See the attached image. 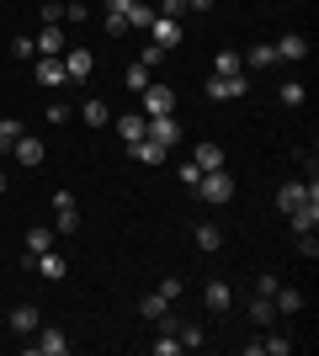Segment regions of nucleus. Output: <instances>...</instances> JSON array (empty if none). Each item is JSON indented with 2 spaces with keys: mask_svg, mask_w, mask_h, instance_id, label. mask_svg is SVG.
I'll return each mask as SVG.
<instances>
[{
  "mask_svg": "<svg viewBox=\"0 0 319 356\" xmlns=\"http://www.w3.org/2000/svg\"><path fill=\"white\" fill-rule=\"evenodd\" d=\"M213 74H245V59L234 48H218V59H213Z\"/></svg>",
  "mask_w": 319,
  "mask_h": 356,
  "instance_id": "nucleus-24",
  "label": "nucleus"
},
{
  "mask_svg": "<svg viewBox=\"0 0 319 356\" xmlns=\"http://www.w3.org/2000/svg\"><path fill=\"white\" fill-rule=\"evenodd\" d=\"M277 96H282L288 106H304V80H282V86H277Z\"/></svg>",
  "mask_w": 319,
  "mask_h": 356,
  "instance_id": "nucleus-33",
  "label": "nucleus"
},
{
  "mask_svg": "<svg viewBox=\"0 0 319 356\" xmlns=\"http://www.w3.org/2000/svg\"><path fill=\"white\" fill-rule=\"evenodd\" d=\"M0 192H6V170H0Z\"/></svg>",
  "mask_w": 319,
  "mask_h": 356,
  "instance_id": "nucleus-48",
  "label": "nucleus"
},
{
  "mask_svg": "<svg viewBox=\"0 0 319 356\" xmlns=\"http://www.w3.org/2000/svg\"><path fill=\"white\" fill-rule=\"evenodd\" d=\"M245 351H250V356H261V351H272V356H288V351H293V335H266V341H250Z\"/></svg>",
  "mask_w": 319,
  "mask_h": 356,
  "instance_id": "nucleus-20",
  "label": "nucleus"
},
{
  "mask_svg": "<svg viewBox=\"0 0 319 356\" xmlns=\"http://www.w3.org/2000/svg\"><path fill=\"white\" fill-rule=\"evenodd\" d=\"M149 74H154V70H144V64L133 59V64H128V90H133V96H138V90L149 86Z\"/></svg>",
  "mask_w": 319,
  "mask_h": 356,
  "instance_id": "nucleus-34",
  "label": "nucleus"
},
{
  "mask_svg": "<svg viewBox=\"0 0 319 356\" xmlns=\"http://www.w3.org/2000/svg\"><path fill=\"white\" fill-rule=\"evenodd\" d=\"M149 351H154V356H176V351H181V341H176V330H160V335L149 341Z\"/></svg>",
  "mask_w": 319,
  "mask_h": 356,
  "instance_id": "nucleus-30",
  "label": "nucleus"
},
{
  "mask_svg": "<svg viewBox=\"0 0 319 356\" xmlns=\"http://www.w3.org/2000/svg\"><path fill=\"white\" fill-rule=\"evenodd\" d=\"M154 293H160V298H165V303H176V298H181V282H176V277H165V282H160V287H154Z\"/></svg>",
  "mask_w": 319,
  "mask_h": 356,
  "instance_id": "nucleus-41",
  "label": "nucleus"
},
{
  "mask_svg": "<svg viewBox=\"0 0 319 356\" xmlns=\"http://www.w3.org/2000/svg\"><path fill=\"white\" fill-rule=\"evenodd\" d=\"M128 154H133L138 165H165L170 149H165V144H154V138H138V144H128Z\"/></svg>",
  "mask_w": 319,
  "mask_h": 356,
  "instance_id": "nucleus-13",
  "label": "nucleus"
},
{
  "mask_svg": "<svg viewBox=\"0 0 319 356\" xmlns=\"http://www.w3.org/2000/svg\"><path fill=\"white\" fill-rule=\"evenodd\" d=\"M197 176H202L197 160H186V165H181V186H197Z\"/></svg>",
  "mask_w": 319,
  "mask_h": 356,
  "instance_id": "nucleus-45",
  "label": "nucleus"
},
{
  "mask_svg": "<svg viewBox=\"0 0 319 356\" xmlns=\"http://www.w3.org/2000/svg\"><path fill=\"white\" fill-rule=\"evenodd\" d=\"M149 22H154V6L133 0V11H128V32H149Z\"/></svg>",
  "mask_w": 319,
  "mask_h": 356,
  "instance_id": "nucleus-27",
  "label": "nucleus"
},
{
  "mask_svg": "<svg viewBox=\"0 0 319 356\" xmlns=\"http://www.w3.org/2000/svg\"><path fill=\"white\" fill-rule=\"evenodd\" d=\"M64 22H85V6H80V0H64Z\"/></svg>",
  "mask_w": 319,
  "mask_h": 356,
  "instance_id": "nucleus-43",
  "label": "nucleus"
},
{
  "mask_svg": "<svg viewBox=\"0 0 319 356\" xmlns=\"http://www.w3.org/2000/svg\"><path fill=\"white\" fill-rule=\"evenodd\" d=\"M22 134H27V128H22L16 118H0V154H11V144H16Z\"/></svg>",
  "mask_w": 319,
  "mask_h": 356,
  "instance_id": "nucleus-28",
  "label": "nucleus"
},
{
  "mask_svg": "<svg viewBox=\"0 0 319 356\" xmlns=\"http://www.w3.org/2000/svg\"><path fill=\"white\" fill-rule=\"evenodd\" d=\"M250 319H256V325H272V319H277V303H272L266 293H256V303H250Z\"/></svg>",
  "mask_w": 319,
  "mask_h": 356,
  "instance_id": "nucleus-29",
  "label": "nucleus"
},
{
  "mask_svg": "<svg viewBox=\"0 0 319 356\" xmlns=\"http://www.w3.org/2000/svg\"><path fill=\"white\" fill-rule=\"evenodd\" d=\"M245 64H250V70H272V64H277V48L272 43H256L250 54H245Z\"/></svg>",
  "mask_w": 319,
  "mask_h": 356,
  "instance_id": "nucleus-25",
  "label": "nucleus"
},
{
  "mask_svg": "<svg viewBox=\"0 0 319 356\" xmlns=\"http://www.w3.org/2000/svg\"><path fill=\"white\" fill-rule=\"evenodd\" d=\"M272 303H277V314H298V309L309 303V298L298 293V287H277V293H272Z\"/></svg>",
  "mask_w": 319,
  "mask_h": 356,
  "instance_id": "nucleus-22",
  "label": "nucleus"
},
{
  "mask_svg": "<svg viewBox=\"0 0 319 356\" xmlns=\"http://www.w3.org/2000/svg\"><path fill=\"white\" fill-rule=\"evenodd\" d=\"M165 309H170V303H165V298H160V293L138 298V319H160V314H165Z\"/></svg>",
  "mask_w": 319,
  "mask_h": 356,
  "instance_id": "nucleus-32",
  "label": "nucleus"
},
{
  "mask_svg": "<svg viewBox=\"0 0 319 356\" xmlns=\"http://www.w3.org/2000/svg\"><path fill=\"white\" fill-rule=\"evenodd\" d=\"M192 160H197V170H224V144H213V138H202V144L192 149Z\"/></svg>",
  "mask_w": 319,
  "mask_h": 356,
  "instance_id": "nucleus-11",
  "label": "nucleus"
},
{
  "mask_svg": "<svg viewBox=\"0 0 319 356\" xmlns=\"http://www.w3.org/2000/svg\"><path fill=\"white\" fill-rule=\"evenodd\" d=\"M144 138H154V144L176 149V138H181V122H176V112H165V118H144Z\"/></svg>",
  "mask_w": 319,
  "mask_h": 356,
  "instance_id": "nucleus-4",
  "label": "nucleus"
},
{
  "mask_svg": "<svg viewBox=\"0 0 319 356\" xmlns=\"http://www.w3.org/2000/svg\"><path fill=\"white\" fill-rule=\"evenodd\" d=\"M197 250L202 255H218V250H224V229H218V223H197Z\"/></svg>",
  "mask_w": 319,
  "mask_h": 356,
  "instance_id": "nucleus-19",
  "label": "nucleus"
},
{
  "mask_svg": "<svg viewBox=\"0 0 319 356\" xmlns=\"http://www.w3.org/2000/svg\"><path fill=\"white\" fill-rule=\"evenodd\" d=\"M43 250H54V229H48V223H32L27 229V255H43Z\"/></svg>",
  "mask_w": 319,
  "mask_h": 356,
  "instance_id": "nucleus-21",
  "label": "nucleus"
},
{
  "mask_svg": "<svg viewBox=\"0 0 319 356\" xmlns=\"http://www.w3.org/2000/svg\"><path fill=\"white\" fill-rule=\"evenodd\" d=\"M309 197H319V186H314V181H309V186H304V181H288V186L277 192V208H282V213H298V208L309 202Z\"/></svg>",
  "mask_w": 319,
  "mask_h": 356,
  "instance_id": "nucleus-7",
  "label": "nucleus"
},
{
  "mask_svg": "<svg viewBox=\"0 0 319 356\" xmlns=\"http://www.w3.org/2000/svg\"><path fill=\"white\" fill-rule=\"evenodd\" d=\"M149 43L170 54V48L181 43V22H176V16H154V22H149Z\"/></svg>",
  "mask_w": 319,
  "mask_h": 356,
  "instance_id": "nucleus-6",
  "label": "nucleus"
},
{
  "mask_svg": "<svg viewBox=\"0 0 319 356\" xmlns=\"http://www.w3.org/2000/svg\"><path fill=\"white\" fill-rule=\"evenodd\" d=\"M192 192H197L202 202H208V208H224L229 197H234V176H229V170H202Z\"/></svg>",
  "mask_w": 319,
  "mask_h": 356,
  "instance_id": "nucleus-1",
  "label": "nucleus"
},
{
  "mask_svg": "<svg viewBox=\"0 0 319 356\" xmlns=\"http://www.w3.org/2000/svg\"><path fill=\"white\" fill-rule=\"evenodd\" d=\"M101 27L112 32V38H122V32H128V16H112V11H106V22H101Z\"/></svg>",
  "mask_w": 319,
  "mask_h": 356,
  "instance_id": "nucleus-42",
  "label": "nucleus"
},
{
  "mask_svg": "<svg viewBox=\"0 0 319 356\" xmlns=\"http://www.w3.org/2000/svg\"><path fill=\"white\" fill-rule=\"evenodd\" d=\"M138 102H144V118H165V112H176V90L149 80V86L138 90Z\"/></svg>",
  "mask_w": 319,
  "mask_h": 356,
  "instance_id": "nucleus-2",
  "label": "nucleus"
},
{
  "mask_svg": "<svg viewBox=\"0 0 319 356\" xmlns=\"http://www.w3.org/2000/svg\"><path fill=\"white\" fill-rule=\"evenodd\" d=\"M304 229H319V197H309L304 208L293 213V234H304Z\"/></svg>",
  "mask_w": 319,
  "mask_h": 356,
  "instance_id": "nucleus-23",
  "label": "nucleus"
},
{
  "mask_svg": "<svg viewBox=\"0 0 319 356\" xmlns=\"http://www.w3.org/2000/svg\"><path fill=\"white\" fill-rule=\"evenodd\" d=\"M11 54H16V59H32V54H38V43H32V38H11Z\"/></svg>",
  "mask_w": 319,
  "mask_h": 356,
  "instance_id": "nucleus-40",
  "label": "nucleus"
},
{
  "mask_svg": "<svg viewBox=\"0 0 319 356\" xmlns=\"http://www.w3.org/2000/svg\"><path fill=\"white\" fill-rule=\"evenodd\" d=\"M54 229H59V234H75V229H80L75 192H54Z\"/></svg>",
  "mask_w": 319,
  "mask_h": 356,
  "instance_id": "nucleus-5",
  "label": "nucleus"
},
{
  "mask_svg": "<svg viewBox=\"0 0 319 356\" xmlns=\"http://www.w3.org/2000/svg\"><path fill=\"white\" fill-rule=\"evenodd\" d=\"M27 351H38V356H64V351H69V341H64L59 330H38V341H32Z\"/></svg>",
  "mask_w": 319,
  "mask_h": 356,
  "instance_id": "nucleus-15",
  "label": "nucleus"
},
{
  "mask_svg": "<svg viewBox=\"0 0 319 356\" xmlns=\"http://www.w3.org/2000/svg\"><path fill=\"white\" fill-rule=\"evenodd\" d=\"M202 303H208V314H229V303H234V293H229V282H208V293H202Z\"/></svg>",
  "mask_w": 319,
  "mask_h": 356,
  "instance_id": "nucleus-17",
  "label": "nucleus"
},
{
  "mask_svg": "<svg viewBox=\"0 0 319 356\" xmlns=\"http://www.w3.org/2000/svg\"><path fill=\"white\" fill-rule=\"evenodd\" d=\"M101 6H106L112 16H128V11H133V0H101Z\"/></svg>",
  "mask_w": 319,
  "mask_h": 356,
  "instance_id": "nucleus-46",
  "label": "nucleus"
},
{
  "mask_svg": "<svg viewBox=\"0 0 319 356\" xmlns=\"http://www.w3.org/2000/svg\"><path fill=\"white\" fill-rule=\"evenodd\" d=\"M80 118L91 122V128H106V122H112V112H106V102H85V106H80Z\"/></svg>",
  "mask_w": 319,
  "mask_h": 356,
  "instance_id": "nucleus-31",
  "label": "nucleus"
},
{
  "mask_svg": "<svg viewBox=\"0 0 319 356\" xmlns=\"http://www.w3.org/2000/svg\"><path fill=\"white\" fill-rule=\"evenodd\" d=\"M6 325H11V335H38V309H32V303H16Z\"/></svg>",
  "mask_w": 319,
  "mask_h": 356,
  "instance_id": "nucleus-12",
  "label": "nucleus"
},
{
  "mask_svg": "<svg viewBox=\"0 0 319 356\" xmlns=\"http://www.w3.org/2000/svg\"><path fill=\"white\" fill-rule=\"evenodd\" d=\"M112 128L122 134V144H138V138H144V112H128V118H112Z\"/></svg>",
  "mask_w": 319,
  "mask_h": 356,
  "instance_id": "nucleus-18",
  "label": "nucleus"
},
{
  "mask_svg": "<svg viewBox=\"0 0 319 356\" xmlns=\"http://www.w3.org/2000/svg\"><path fill=\"white\" fill-rule=\"evenodd\" d=\"M32 74H38V86H64V80H69L64 59H38V64H32Z\"/></svg>",
  "mask_w": 319,
  "mask_h": 356,
  "instance_id": "nucleus-14",
  "label": "nucleus"
},
{
  "mask_svg": "<svg viewBox=\"0 0 319 356\" xmlns=\"http://www.w3.org/2000/svg\"><path fill=\"white\" fill-rule=\"evenodd\" d=\"M59 59H64V70H69V80H85V74H91V54H85V48H64Z\"/></svg>",
  "mask_w": 319,
  "mask_h": 356,
  "instance_id": "nucleus-16",
  "label": "nucleus"
},
{
  "mask_svg": "<svg viewBox=\"0 0 319 356\" xmlns=\"http://www.w3.org/2000/svg\"><path fill=\"white\" fill-rule=\"evenodd\" d=\"M277 59H288V64H298V59H309V38L304 32H282V38H277Z\"/></svg>",
  "mask_w": 319,
  "mask_h": 356,
  "instance_id": "nucleus-8",
  "label": "nucleus"
},
{
  "mask_svg": "<svg viewBox=\"0 0 319 356\" xmlns=\"http://www.w3.org/2000/svg\"><path fill=\"white\" fill-rule=\"evenodd\" d=\"M54 22H64V0H43V27H54Z\"/></svg>",
  "mask_w": 319,
  "mask_h": 356,
  "instance_id": "nucleus-38",
  "label": "nucleus"
},
{
  "mask_svg": "<svg viewBox=\"0 0 319 356\" xmlns=\"http://www.w3.org/2000/svg\"><path fill=\"white\" fill-rule=\"evenodd\" d=\"M11 154H16V165H43V138L22 134V138L11 144Z\"/></svg>",
  "mask_w": 319,
  "mask_h": 356,
  "instance_id": "nucleus-10",
  "label": "nucleus"
},
{
  "mask_svg": "<svg viewBox=\"0 0 319 356\" xmlns=\"http://www.w3.org/2000/svg\"><path fill=\"white\" fill-rule=\"evenodd\" d=\"M176 341H181V351L202 346V325H176Z\"/></svg>",
  "mask_w": 319,
  "mask_h": 356,
  "instance_id": "nucleus-35",
  "label": "nucleus"
},
{
  "mask_svg": "<svg viewBox=\"0 0 319 356\" xmlns=\"http://www.w3.org/2000/svg\"><path fill=\"white\" fill-rule=\"evenodd\" d=\"M48 122L59 128V122H69V106H59V102H48Z\"/></svg>",
  "mask_w": 319,
  "mask_h": 356,
  "instance_id": "nucleus-44",
  "label": "nucleus"
},
{
  "mask_svg": "<svg viewBox=\"0 0 319 356\" xmlns=\"http://www.w3.org/2000/svg\"><path fill=\"white\" fill-rule=\"evenodd\" d=\"M181 11H186V0H160L154 6V16H176V22H181Z\"/></svg>",
  "mask_w": 319,
  "mask_h": 356,
  "instance_id": "nucleus-39",
  "label": "nucleus"
},
{
  "mask_svg": "<svg viewBox=\"0 0 319 356\" xmlns=\"http://www.w3.org/2000/svg\"><path fill=\"white\" fill-rule=\"evenodd\" d=\"M298 255H304V261H314V255H319V239H314V229H304V234H298Z\"/></svg>",
  "mask_w": 319,
  "mask_h": 356,
  "instance_id": "nucleus-36",
  "label": "nucleus"
},
{
  "mask_svg": "<svg viewBox=\"0 0 319 356\" xmlns=\"http://www.w3.org/2000/svg\"><path fill=\"white\" fill-rule=\"evenodd\" d=\"M202 90H208L213 102H240L245 90H250V80H245V74H213Z\"/></svg>",
  "mask_w": 319,
  "mask_h": 356,
  "instance_id": "nucleus-3",
  "label": "nucleus"
},
{
  "mask_svg": "<svg viewBox=\"0 0 319 356\" xmlns=\"http://www.w3.org/2000/svg\"><path fill=\"white\" fill-rule=\"evenodd\" d=\"M38 271H43L48 282H59V277H64V271H69V266H64V255H54V250H43V255H38Z\"/></svg>",
  "mask_w": 319,
  "mask_h": 356,
  "instance_id": "nucleus-26",
  "label": "nucleus"
},
{
  "mask_svg": "<svg viewBox=\"0 0 319 356\" xmlns=\"http://www.w3.org/2000/svg\"><path fill=\"white\" fill-rule=\"evenodd\" d=\"M32 43H38V54H43V59H59L64 48H69V43H64V32H59V22H54V27H43Z\"/></svg>",
  "mask_w": 319,
  "mask_h": 356,
  "instance_id": "nucleus-9",
  "label": "nucleus"
},
{
  "mask_svg": "<svg viewBox=\"0 0 319 356\" xmlns=\"http://www.w3.org/2000/svg\"><path fill=\"white\" fill-rule=\"evenodd\" d=\"M160 59H165V48H154V43H144V48H138V64H144V70H154Z\"/></svg>",
  "mask_w": 319,
  "mask_h": 356,
  "instance_id": "nucleus-37",
  "label": "nucleus"
},
{
  "mask_svg": "<svg viewBox=\"0 0 319 356\" xmlns=\"http://www.w3.org/2000/svg\"><path fill=\"white\" fill-rule=\"evenodd\" d=\"M186 6H192V11H213V0H186Z\"/></svg>",
  "mask_w": 319,
  "mask_h": 356,
  "instance_id": "nucleus-47",
  "label": "nucleus"
}]
</instances>
